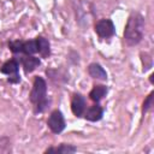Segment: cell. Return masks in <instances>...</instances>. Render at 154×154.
I'll return each mask as SVG.
<instances>
[{"mask_svg": "<svg viewBox=\"0 0 154 154\" xmlns=\"http://www.w3.org/2000/svg\"><path fill=\"white\" fill-rule=\"evenodd\" d=\"M144 17L138 12H131L124 29V42L126 46L132 47L138 45L144 36Z\"/></svg>", "mask_w": 154, "mask_h": 154, "instance_id": "cell-1", "label": "cell"}, {"mask_svg": "<svg viewBox=\"0 0 154 154\" xmlns=\"http://www.w3.org/2000/svg\"><path fill=\"white\" fill-rule=\"evenodd\" d=\"M29 100L34 105L35 113H42L48 107L49 100L47 99V83L43 77L36 76L34 78Z\"/></svg>", "mask_w": 154, "mask_h": 154, "instance_id": "cell-2", "label": "cell"}, {"mask_svg": "<svg viewBox=\"0 0 154 154\" xmlns=\"http://www.w3.org/2000/svg\"><path fill=\"white\" fill-rule=\"evenodd\" d=\"M47 125L53 134H61L66 128V122L63 112L60 109H54L47 119Z\"/></svg>", "mask_w": 154, "mask_h": 154, "instance_id": "cell-3", "label": "cell"}, {"mask_svg": "<svg viewBox=\"0 0 154 154\" xmlns=\"http://www.w3.org/2000/svg\"><path fill=\"white\" fill-rule=\"evenodd\" d=\"M94 30L96 35L101 38H109L116 34V25L109 18H103L100 19L99 22L95 23Z\"/></svg>", "mask_w": 154, "mask_h": 154, "instance_id": "cell-4", "label": "cell"}, {"mask_svg": "<svg viewBox=\"0 0 154 154\" xmlns=\"http://www.w3.org/2000/svg\"><path fill=\"white\" fill-rule=\"evenodd\" d=\"M71 111L73 113V116H76L77 118L82 117L84 111H85V97L79 94V93H75L71 100Z\"/></svg>", "mask_w": 154, "mask_h": 154, "instance_id": "cell-5", "label": "cell"}, {"mask_svg": "<svg viewBox=\"0 0 154 154\" xmlns=\"http://www.w3.org/2000/svg\"><path fill=\"white\" fill-rule=\"evenodd\" d=\"M22 66H23V70L26 75L31 73L32 71H35L40 65H41V60L40 58L35 57V55H24L19 59Z\"/></svg>", "mask_w": 154, "mask_h": 154, "instance_id": "cell-6", "label": "cell"}, {"mask_svg": "<svg viewBox=\"0 0 154 154\" xmlns=\"http://www.w3.org/2000/svg\"><path fill=\"white\" fill-rule=\"evenodd\" d=\"M83 114L88 122H99L103 117V108L101 107V105H99V102H95L87 111H84Z\"/></svg>", "mask_w": 154, "mask_h": 154, "instance_id": "cell-7", "label": "cell"}, {"mask_svg": "<svg viewBox=\"0 0 154 154\" xmlns=\"http://www.w3.org/2000/svg\"><path fill=\"white\" fill-rule=\"evenodd\" d=\"M18 71H19V61L16 59H10V60L5 61L0 67V72L8 77L19 75Z\"/></svg>", "mask_w": 154, "mask_h": 154, "instance_id": "cell-8", "label": "cell"}, {"mask_svg": "<svg viewBox=\"0 0 154 154\" xmlns=\"http://www.w3.org/2000/svg\"><path fill=\"white\" fill-rule=\"evenodd\" d=\"M88 73L91 78H95V79H99V81H106L107 79L106 70L97 63H91L88 66Z\"/></svg>", "mask_w": 154, "mask_h": 154, "instance_id": "cell-9", "label": "cell"}, {"mask_svg": "<svg viewBox=\"0 0 154 154\" xmlns=\"http://www.w3.org/2000/svg\"><path fill=\"white\" fill-rule=\"evenodd\" d=\"M108 88L103 84H95L93 89L89 91V99L94 102H100L107 95Z\"/></svg>", "mask_w": 154, "mask_h": 154, "instance_id": "cell-10", "label": "cell"}, {"mask_svg": "<svg viewBox=\"0 0 154 154\" xmlns=\"http://www.w3.org/2000/svg\"><path fill=\"white\" fill-rule=\"evenodd\" d=\"M35 40H36V46H37V53L42 58H48L51 55L49 41L43 36H37V37H35Z\"/></svg>", "mask_w": 154, "mask_h": 154, "instance_id": "cell-11", "label": "cell"}, {"mask_svg": "<svg viewBox=\"0 0 154 154\" xmlns=\"http://www.w3.org/2000/svg\"><path fill=\"white\" fill-rule=\"evenodd\" d=\"M75 152H77V147H75L73 144H69V143H61L58 147H49L45 150L46 154H51V153H54V154H72Z\"/></svg>", "mask_w": 154, "mask_h": 154, "instance_id": "cell-12", "label": "cell"}, {"mask_svg": "<svg viewBox=\"0 0 154 154\" xmlns=\"http://www.w3.org/2000/svg\"><path fill=\"white\" fill-rule=\"evenodd\" d=\"M37 53V46H36V40H28L23 41V47H22V54L24 55H35Z\"/></svg>", "mask_w": 154, "mask_h": 154, "instance_id": "cell-13", "label": "cell"}, {"mask_svg": "<svg viewBox=\"0 0 154 154\" xmlns=\"http://www.w3.org/2000/svg\"><path fill=\"white\" fill-rule=\"evenodd\" d=\"M23 40H13L8 42V48L13 54H22Z\"/></svg>", "mask_w": 154, "mask_h": 154, "instance_id": "cell-14", "label": "cell"}, {"mask_svg": "<svg viewBox=\"0 0 154 154\" xmlns=\"http://www.w3.org/2000/svg\"><path fill=\"white\" fill-rule=\"evenodd\" d=\"M153 99H154V91H150L149 95L144 99V101L142 103V114L143 116L152 108V106H153Z\"/></svg>", "mask_w": 154, "mask_h": 154, "instance_id": "cell-15", "label": "cell"}, {"mask_svg": "<svg viewBox=\"0 0 154 154\" xmlns=\"http://www.w3.org/2000/svg\"><path fill=\"white\" fill-rule=\"evenodd\" d=\"M153 77H154V75H153V73H150V76H149V81H150V83H152V84L154 83V82H153Z\"/></svg>", "mask_w": 154, "mask_h": 154, "instance_id": "cell-16", "label": "cell"}]
</instances>
